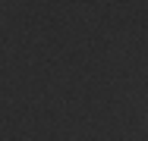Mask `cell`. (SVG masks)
Wrapping results in <instances>:
<instances>
[{
	"mask_svg": "<svg viewBox=\"0 0 148 141\" xmlns=\"http://www.w3.org/2000/svg\"><path fill=\"white\" fill-rule=\"evenodd\" d=\"M145 125H148V122H145Z\"/></svg>",
	"mask_w": 148,
	"mask_h": 141,
	"instance_id": "1",
	"label": "cell"
}]
</instances>
